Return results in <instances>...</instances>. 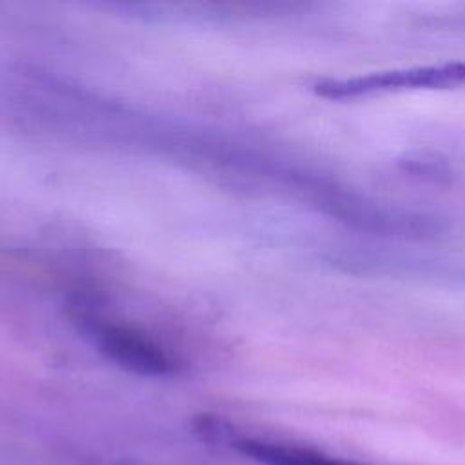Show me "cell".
<instances>
[{"mask_svg":"<svg viewBox=\"0 0 465 465\" xmlns=\"http://www.w3.org/2000/svg\"><path fill=\"white\" fill-rule=\"evenodd\" d=\"M238 452L249 456L262 465H365L338 456H329L325 452L296 447L276 441H263L254 438H234L231 443Z\"/></svg>","mask_w":465,"mask_h":465,"instance_id":"cell-2","label":"cell"},{"mask_svg":"<svg viewBox=\"0 0 465 465\" xmlns=\"http://www.w3.org/2000/svg\"><path fill=\"white\" fill-rule=\"evenodd\" d=\"M405 171L409 169L414 174H420L429 180H441L443 176H449V167L443 160H438L436 156H427V154H418L416 158L407 156V160H401Z\"/></svg>","mask_w":465,"mask_h":465,"instance_id":"cell-3","label":"cell"},{"mask_svg":"<svg viewBox=\"0 0 465 465\" xmlns=\"http://www.w3.org/2000/svg\"><path fill=\"white\" fill-rule=\"evenodd\" d=\"M100 351L120 367L142 376H169L178 363L145 334L120 325H104L96 331Z\"/></svg>","mask_w":465,"mask_h":465,"instance_id":"cell-1","label":"cell"}]
</instances>
